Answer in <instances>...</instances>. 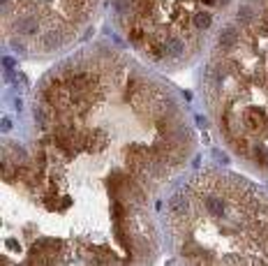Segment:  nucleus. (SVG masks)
Listing matches in <instances>:
<instances>
[{
  "label": "nucleus",
  "mask_w": 268,
  "mask_h": 266,
  "mask_svg": "<svg viewBox=\"0 0 268 266\" xmlns=\"http://www.w3.org/2000/svg\"><path fill=\"white\" fill-rule=\"evenodd\" d=\"M14 31L21 35H35L40 31V19L35 12H19L14 19Z\"/></svg>",
  "instance_id": "2"
},
{
  "label": "nucleus",
  "mask_w": 268,
  "mask_h": 266,
  "mask_svg": "<svg viewBox=\"0 0 268 266\" xmlns=\"http://www.w3.org/2000/svg\"><path fill=\"white\" fill-rule=\"evenodd\" d=\"M210 23H213L210 12H194V14H192V25H194V31H197V33L208 31Z\"/></svg>",
  "instance_id": "8"
},
{
  "label": "nucleus",
  "mask_w": 268,
  "mask_h": 266,
  "mask_svg": "<svg viewBox=\"0 0 268 266\" xmlns=\"http://www.w3.org/2000/svg\"><path fill=\"white\" fill-rule=\"evenodd\" d=\"M5 67H14V61H12V58H5Z\"/></svg>",
  "instance_id": "10"
},
{
  "label": "nucleus",
  "mask_w": 268,
  "mask_h": 266,
  "mask_svg": "<svg viewBox=\"0 0 268 266\" xmlns=\"http://www.w3.org/2000/svg\"><path fill=\"white\" fill-rule=\"evenodd\" d=\"M240 121H243V127L248 132H261L266 130V111L259 109V107H248V109L243 111V116H240Z\"/></svg>",
  "instance_id": "1"
},
{
  "label": "nucleus",
  "mask_w": 268,
  "mask_h": 266,
  "mask_svg": "<svg viewBox=\"0 0 268 266\" xmlns=\"http://www.w3.org/2000/svg\"><path fill=\"white\" fill-rule=\"evenodd\" d=\"M10 127H12V121L10 118H5V121H3V130H10Z\"/></svg>",
  "instance_id": "9"
},
{
  "label": "nucleus",
  "mask_w": 268,
  "mask_h": 266,
  "mask_svg": "<svg viewBox=\"0 0 268 266\" xmlns=\"http://www.w3.org/2000/svg\"><path fill=\"white\" fill-rule=\"evenodd\" d=\"M259 19V14L252 10L250 5H240L238 7V14H236V21L240 23V28H250V25H254Z\"/></svg>",
  "instance_id": "6"
},
{
  "label": "nucleus",
  "mask_w": 268,
  "mask_h": 266,
  "mask_svg": "<svg viewBox=\"0 0 268 266\" xmlns=\"http://www.w3.org/2000/svg\"><path fill=\"white\" fill-rule=\"evenodd\" d=\"M238 42H240V31H236L233 25L222 28V33H220V37H218L220 49H224V51L236 49V46H238Z\"/></svg>",
  "instance_id": "4"
},
{
  "label": "nucleus",
  "mask_w": 268,
  "mask_h": 266,
  "mask_svg": "<svg viewBox=\"0 0 268 266\" xmlns=\"http://www.w3.org/2000/svg\"><path fill=\"white\" fill-rule=\"evenodd\" d=\"M60 42H65V37H60V33L56 31V28H49V31H44V35L40 37L42 49H46V51L56 49V46H58Z\"/></svg>",
  "instance_id": "7"
},
{
  "label": "nucleus",
  "mask_w": 268,
  "mask_h": 266,
  "mask_svg": "<svg viewBox=\"0 0 268 266\" xmlns=\"http://www.w3.org/2000/svg\"><path fill=\"white\" fill-rule=\"evenodd\" d=\"M63 250V241H58V238H49V236H42V238H37L35 243H33V252L35 255H46V257H53V259H58V252Z\"/></svg>",
  "instance_id": "3"
},
{
  "label": "nucleus",
  "mask_w": 268,
  "mask_h": 266,
  "mask_svg": "<svg viewBox=\"0 0 268 266\" xmlns=\"http://www.w3.org/2000/svg\"><path fill=\"white\" fill-rule=\"evenodd\" d=\"M164 49H167V58H178L185 54V40L176 33L164 37Z\"/></svg>",
  "instance_id": "5"
}]
</instances>
